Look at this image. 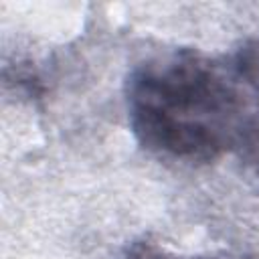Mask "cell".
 <instances>
[{
  "label": "cell",
  "mask_w": 259,
  "mask_h": 259,
  "mask_svg": "<svg viewBox=\"0 0 259 259\" xmlns=\"http://www.w3.org/2000/svg\"><path fill=\"white\" fill-rule=\"evenodd\" d=\"M125 105L136 140L158 156L208 162L241 150L259 132V47L148 59L125 81Z\"/></svg>",
  "instance_id": "cell-1"
},
{
  "label": "cell",
  "mask_w": 259,
  "mask_h": 259,
  "mask_svg": "<svg viewBox=\"0 0 259 259\" xmlns=\"http://www.w3.org/2000/svg\"><path fill=\"white\" fill-rule=\"evenodd\" d=\"M241 154L245 156V160L253 166L255 174L259 176V132L253 134V136L241 146Z\"/></svg>",
  "instance_id": "cell-3"
},
{
  "label": "cell",
  "mask_w": 259,
  "mask_h": 259,
  "mask_svg": "<svg viewBox=\"0 0 259 259\" xmlns=\"http://www.w3.org/2000/svg\"><path fill=\"white\" fill-rule=\"evenodd\" d=\"M123 259H180V257H170V255H166L164 251H158L152 245L140 243V245L127 249ZM190 259H227V257H190Z\"/></svg>",
  "instance_id": "cell-2"
}]
</instances>
